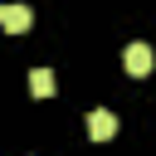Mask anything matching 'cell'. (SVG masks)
I'll return each mask as SVG.
<instances>
[{"instance_id":"obj_1","label":"cell","mask_w":156,"mask_h":156,"mask_svg":"<svg viewBox=\"0 0 156 156\" xmlns=\"http://www.w3.org/2000/svg\"><path fill=\"white\" fill-rule=\"evenodd\" d=\"M29 20H34V15H29V5H0V24H5L10 34H24V29H29Z\"/></svg>"},{"instance_id":"obj_2","label":"cell","mask_w":156,"mask_h":156,"mask_svg":"<svg viewBox=\"0 0 156 156\" xmlns=\"http://www.w3.org/2000/svg\"><path fill=\"white\" fill-rule=\"evenodd\" d=\"M112 132H117V117H112L107 107H98V112H88V136H93V141H107Z\"/></svg>"},{"instance_id":"obj_3","label":"cell","mask_w":156,"mask_h":156,"mask_svg":"<svg viewBox=\"0 0 156 156\" xmlns=\"http://www.w3.org/2000/svg\"><path fill=\"white\" fill-rule=\"evenodd\" d=\"M151 63H156V58H151V49H146V44H132V49H127V73H132V78H146V73H151Z\"/></svg>"},{"instance_id":"obj_4","label":"cell","mask_w":156,"mask_h":156,"mask_svg":"<svg viewBox=\"0 0 156 156\" xmlns=\"http://www.w3.org/2000/svg\"><path fill=\"white\" fill-rule=\"evenodd\" d=\"M54 88H58V83H54L49 68H34V73H29V93H34V98H54Z\"/></svg>"}]
</instances>
